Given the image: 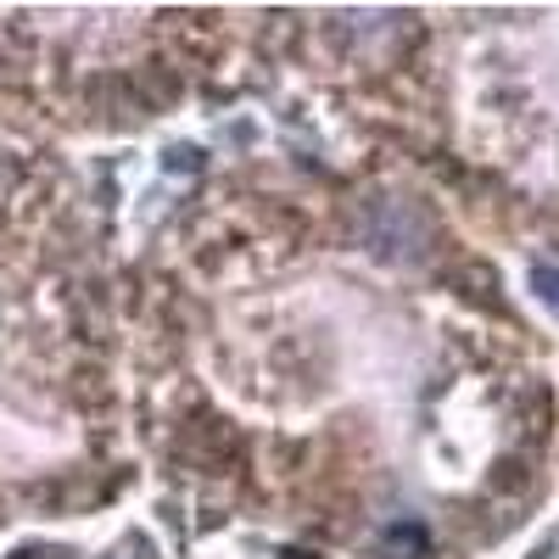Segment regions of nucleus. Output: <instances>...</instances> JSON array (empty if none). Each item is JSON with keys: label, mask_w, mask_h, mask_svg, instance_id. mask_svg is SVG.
I'll return each instance as SVG.
<instances>
[{"label": "nucleus", "mask_w": 559, "mask_h": 559, "mask_svg": "<svg viewBox=\"0 0 559 559\" xmlns=\"http://www.w3.org/2000/svg\"><path fill=\"white\" fill-rule=\"evenodd\" d=\"M532 292L548 313H559V263H532Z\"/></svg>", "instance_id": "f257e3e1"}]
</instances>
